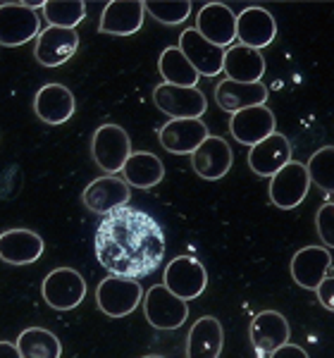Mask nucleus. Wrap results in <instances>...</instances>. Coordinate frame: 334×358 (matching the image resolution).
<instances>
[{"mask_svg": "<svg viewBox=\"0 0 334 358\" xmlns=\"http://www.w3.org/2000/svg\"><path fill=\"white\" fill-rule=\"evenodd\" d=\"M94 251L110 275L141 280L153 275L165 261V232L151 213L122 206L98 224Z\"/></svg>", "mask_w": 334, "mask_h": 358, "instance_id": "obj_1", "label": "nucleus"}, {"mask_svg": "<svg viewBox=\"0 0 334 358\" xmlns=\"http://www.w3.org/2000/svg\"><path fill=\"white\" fill-rule=\"evenodd\" d=\"M131 155V138L119 124H101L91 138V158L108 175L122 172V165Z\"/></svg>", "mask_w": 334, "mask_h": 358, "instance_id": "obj_2", "label": "nucleus"}, {"mask_svg": "<svg viewBox=\"0 0 334 358\" xmlns=\"http://www.w3.org/2000/svg\"><path fill=\"white\" fill-rule=\"evenodd\" d=\"M143 289L139 280H126V277L108 275L96 289V303L103 315L108 317H126L141 303Z\"/></svg>", "mask_w": 334, "mask_h": 358, "instance_id": "obj_3", "label": "nucleus"}, {"mask_svg": "<svg viewBox=\"0 0 334 358\" xmlns=\"http://www.w3.org/2000/svg\"><path fill=\"white\" fill-rule=\"evenodd\" d=\"M163 285L182 301H194L208 287V270L194 256H177L165 265Z\"/></svg>", "mask_w": 334, "mask_h": 358, "instance_id": "obj_4", "label": "nucleus"}, {"mask_svg": "<svg viewBox=\"0 0 334 358\" xmlns=\"http://www.w3.org/2000/svg\"><path fill=\"white\" fill-rule=\"evenodd\" d=\"M143 315L155 330H177L189 320V303L177 299L165 285H153L143 294Z\"/></svg>", "mask_w": 334, "mask_h": 358, "instance_id": "obj_5", "label": "nucleus"}, {"mask_svg": "<svg viewBox=\"0 0 334 358\" xmlns=\"http://www.w3.org/2000/svg\"><path fill=\"white\" fill-rule=\"evenodd\" d=\"M153 103L170 120H201L208 110V98L198 86L180 89V86L158 84L153 89Z\"/></svg>", "mask_w": 334, "mask_h": 358, "instance_id": "obj_6", "label": "nucleus"}, {"mask_svg": "<svg viewBox=\"0 0 334 358\" xmlns=\"http://www.w3.org/2000/svg\"><path fill=\"white\" fill-rule=\"evenodd\" d=\"M310 192V179L306 172V165L289 160L282 170L275 172L270 177V189L268 196L273 201V206H277L279 210H293L306 201Z\"/></svg>", "mask_w": 334, "mask_h": 358, "instance_id": "obj_7", "label": "nucleus"}, {"mask_svg": "<svg viewBox=\"0 0 334 358\" xmlns=\"http://www.w3.org/2000/svg\"><path fill=\"white\" fill-rule=\"evenodd\" d=\"M41 34V17L36 10L24 3H3L0 5V45L17 48Z\"/></svg>", "mask_w": 334, "mask_h": 358, "instance_id": "obj_8", "label": "nucleus"}, {"mask_svg": "<svg viewBox=\"0 0 334 358\" xmlns=\"http://www.w3.org/2000/svg\"><path fill=\"white\" fill-rule=\"evenodd\" d=\"M43 301L55 310H72L86 299V282L74 268H55L43 277Z\"/></svg>", "mask_w": 334, "mask_h": 358, "instance_id": "obj_9", "label": "nucleus"}, {"mask_svg": "<svg viewBox=\"0 0 334 358\" xmlns=\"http://www.w3.org/2000/svg\"><path fill=\"white\" fill-rule=\"evenodd\" d=\"M194 31L208 43L227 50L237 41V15L224 3H205L196 15Z\"/></svg>", "mask_w": 334, "mask_h": 358, "instance_id": "obj_10", "label": "nucleus"}, {"mask_svg": "<svg viewBox=\"0 0 334 358\" xmlns=\"http://www.w3.org/2000/svg\"><path fill=\"white\" fill-rule=\"evenodd\" d=\"M249 337H251V346H253V351H256V356L268 358L273 351H277L279 346L289 344L291 327L279 310H261V313L251 320Z\"/></svg>", "mask_w": 334, "mask_h": 358, "instance_id": "obj_11", "label": "nucleus"}, {"mask_svg": "<svg viewBox=\"0 0 334 358\" xmlns=\"http://www.w3.org/2000/svg\"><path fill=\"white\" fill-rule=\"evenodd\" d=\"M79 48V34L77 29H57L48 27L41 29L34 45V57L43 67H60L67 60H72Z\"/></svg>", "mask_w": 334, "mask_h": 358, "instance_id": "obj_12", "label": "nucleus"}, {"mask_svg": "<svg viewBox=\"0 0 334 358\" xmlns=\"http://www.w3.org/2000/svg\"><path fill=\"white\" fill-rule=\"evenodd\" d=\"M84 206L91 213L106 217L108 213L117 210L122 206H129L131 199V189L126 187L124 179H119L117 175H103L96 177L89 187L84 189Z\"/></svg>", "mask_w": 334, "mask_h": 358, "instance_id": "obj_13", "label": "nucleus"}, {"mask_svg": "<svg viewBox=\"0 0 334 358\" xmlns=\"http://www.w3.org/2000/svg\"><path fill=\"white\" fill-rule=\"evenodd\" d=\"M277 36V22L261 5H251L244 13L237 15V38L239 45L261 53L263 48H268Z\"/></svg>", "mask_w": 334, "mask_h": 358, "instance_id": "obj_14", "label": "nucleus"}, {"mask_svg": "<svg viewBox=\"0 0 334 358\" xmlns=\"http://www.w3.org/2000/svg\"><path fill=\"white\" fill-rule=\"evenodd\" d=\"M208 136L203 120H170L158 129L160 146L172 155H191Z\"/></svg>", "mask_w": 334, "mask_h": 358, "instance_id": "obj_15", "label": "nucleus"}, {"mask_svg": "<svg viewBox=\"0 0 334 358\" xmlns=\"http://www.w3.org/2000/svg\"><path fill=\"white\" fill-rule=\"evenodd\" d=\"M234 165V153L222 136H208L198 148L191 153V167L201 179L217 182L227 177Z\"/></svg>", "mask_w": 334, "mask_h": 358, "instance_id": "obj_16", "label": "nucleus"}, {"mask_svg": "<svg viewBox=\"0 0 334 358\" xmlns=\"http://www.w3.org/2000/svg\"><path fill=\"white\" fill-rule=\"evenodd\" d=\"M143 17L146 10L141 0H112L103 8L98 31L108 36H134L143 27Z\"/></svg>", "mask_w": 334, "mask_h": 358, "instance_id": "obj_17", "label": "nucleus"}, {"mask_svg": "<svg viewBox=\"0 0 334 358\" xmlns=\"http://www.w3.org/2000/svg\"><path fill=\"white\" fill-rule=\"evenodd\" d=\"M291 160V143L289 138L279 131H273L270 136H265L263 141H258L256 146L249 148V158L246 163L258 177H273L275 172L282 170Z\"/></svg>", "mask_w": 334, "mask_h": 358, "instance_id": "obj_18", "label": "nucleus"}, {"mask_svg": "<svg viewBox=\"0 0 334 358\" xmlns=\"http://www.w3.org/2000/svg\"><path fill=\"white\" fill-rule=\"evenodd\" d=\"M177 48L187 57L189 65L198 72V77H217V74L222 72L224 50L208 43L203 36H198L194 29H184Z\"/></svg>", "mask_w": 334, "mask_h": 358, "instance_id": "obj_19", "label": "nucleus"}, {"mask_svg": "<svg viewBox=\"0 0 334 358\" xmlns=\"http://www.w3.org/2000/svg\"><path fill=\"white\" fill-rule=\"evenodd\" d=\"M74 110H77L74 94L62 84H45L34 98V113L45 124L57 127L70 122Z\"/></svg>", "mask_w": 334, "mask_h": 358, "instance_id": "obj_20", "label": "nucleus"}, {"mask_svg": "<svg viewBox=\"0 0 334 358\" xmlns=\"http://www.w3.org/2000/svg\"><path fill=\"white\" fill-rule=\"evenodd\" d=\"M275 115L268 106H256L246 108L232 115L229 120V131L237 138L241 146H256L258 141H263L265 136H270L275 131Z\"/></svg>", "mask_w": 334, "mask_h": 358, "instance_id": "obj_21", "label": "nucleus"}, {"mask_svg": "<svg viewBox=\"0 0 334 358\" xmlns=\"http://www.w3.org/2000/svg\"><path fill=\"white\" fill-rule=\"evenodd\" d=\"M291 277L298 287L303 289H313L322 282L327 270H332V253L325 246H306L298 248L291 258Z\"/></svg>", "mask_w": 334, "mask_h": 358, "instance_id": "obj_22", "label": "nucleus"}, {"mask_svg": "<svg viewBox=\"0 0 334 358\" xmlns=\"http://www.w3.org/2000/svg\"><path fill=\"white\" fill-rule=\"evenodd\" d=\"M43 239L31 229L17 227L0 234V261L8 265H31L43 256Z\"/></svg>", "mask_w": 334, "mask_h": 358, "instance_id": "obj_23", "label": "nucleus"}, {"mask_svg": "<svg viewBox=\"0 0 334 358\" xmlns=\"http://www.w3.org/2000/svg\"><path fill=\"white\" fill-rule=\"evenodd\" d=\"M224 346V330L220 320L203 315L187 334V358H220Z\"/></svg>", "mask_w": 334, "mask_h": 358, "instance_id": "obj_24", "label": "nucleus"}, {"mask_svg": "<svg viewBox=\"0 0 334 358\" xmlns=\"http://www.w3.org/2000/svg\"><path fill=\"white\" fill-rule=\"evenodd\" d=\"M268 86L263 82L258 84H239V82H229L222 79L215 89V103L222 108L224 113H239L246 108H256L268 103Z\"/></svg>", "mask_w": 334, "mask_h": 358, "instance_id": "obj_25", "label": "nucleus"}, {"mask_svg": "<svg viewBox=\"0 0 334 358\" xmlns=\"http://www.w3.org/2000/svg\"><path fill=\"white\" fill-rule=\"evenodd\" d=\"M222 72L229 82L239 84H258L265 74V57L258 50L244 48V45H229L224 50Z\"/></svg>", "mask_w": 334, "mask_h": 358, "instance_id": "obj_26", "label": "nucleus"}, {"mask_svg": "<svg viewBox=\"0 0 334 358\" xmlns=\"http://www.w3.org/2000/svg\"><path fill=\"white\" fill-rule=\"evenodd\" d=\"M122 175L129 189L134 187V189H143V192H146V189L158 187L165 179V165L155 153L131 151L126 163L122 165Z\"/></svg>", "mask_w": 334, "mask_h": 358, "instance_id": "obj_27", "label": "nucleus"}, {"mask_svg": "<svg viewBox=\"0 0 334 358\" xmlns=\"http://www.w3.org/2000/svg\"><path fill=\"white\" fill-rule=\"evenodd\" d=\"M158 72H160V77L165 79L163 84L180 86V89H196V84H198V79H201L198 72L189 65L187 57L180 53L177 45H167L163 53H160Z\"/></svg>", "mask_w": 334, "mask_h": 358, "instance_id": "obj_28", "label": "nucleus"}, {"mask_svg": "<svg viewBox=\"0 0 334 358\" xmlns=\"http://www.w3.org/2000/svg\"><path fill=\"white\" fill-rule=\"evenodd\" d=\"M17 351L22 358H60L62 344L55 332L45 327H27L17 337Z\"/></svg>", "mask_w": 334, "mask_h": 358, "instance_id": "obj_29", "label": "nucleus"}, {"mask_svg": "<svg viewBox=\"0 0 334 358\" xmlns=\"http://www.w3.org/2000/svg\"><path fill=\"white\" fill-rule=\"evenodd\" d=\"M41 10L48 24L57 29H77V24L86 20L84 0H48Z\"/></svg>", "mask_w": 334, "mask_h": 358, "instance_id": "obj_30", "label": "nucleus"}, {"mask_svg": "<svg viewBox=\"0 0 334 358\" xmlns=\"http://www.w3.org/2000/svg\"><path fill=\"white\" fill-rule=\"evenodd\" d=\"M306 172L310 184L320 187L322 194H327V199L334 192V146L318 148L306 163Z\"/></svg>", "mask_w": 334, "mask_h": 358, "instance_id": "obj_31", "label": "nucleus"}, {"mask_svg": "<svg viewBox=\"0 0 334 358\" xmlns=\"http://www.w3.org/2000/svg\"><path fill=\"white\" fill-rule=\"evenodd\" d=\"M143 10L153 15V20L160 24L177 27L191 17L194 5L191 0H148V3H143Z\"/></svg>", "mask_w": 334, "mask_h": 358, "instance_id": "obj_32", "label": "nucleus"}, {"mask_svg": "<svg viewBox=\"0 0 334 358\" xmlns=\"http://www.w3.org/2000/svg\"><path fill=\"white\" fill-rule=\"evenodd\" d=\"M332 217H334V203L332 196L327 199V203L318 210V217H315V227H318V236L322 239L325 248L334 246V232H332Z\"/></svg>", "mask_w": 334, "mask_h": 358, "instance_id": "obj_33", "label": "nucleus"}, {"mask_svg": "<svg viewBox=\"0 0 334 358\" xmlns=\"http://www.w3.org/2000/svg\"><path fill=\"white\" fill-rule=\"evenodd\" d=\"M332 282H334V268L327 270L325 277L318 287H315V294H318V301L325 306L327 310H334V303H332Z\"/></svg>", "mask_w": 334, "mask_h": 358, "instance_id": "obj_34", "label": "nucleus"}, {"mask_svg": "<svg viewBox=\"0 0 334 358\" xmlns=\"http://www.w3.org/2000/svg\"><path fill=\"white\" fill-rule=\"evenodd\" d=\"M268 358H310L308 356V351L303 349V346H298V344H284V346H279L277 351H273Z\"/></svg>", "mask_w": 334, "mask_h": 358, "instance_id": "obj_35", "label": "nucleus"}, {"mask_svg": "<svg viewBox=\"0 0 334 358\" xmlns=\"http://www.w3.org/2000/svg\"><path fill=\"white\" fill-rule=\"evenodd\" d=\"M0 358H22L20 351H17V344L0 339Z\"/></svg>", "mask_w": 334, "mask_h": 358, "instance_id": "obj_36", "label": "nucleus"}, {"mask_svg": "<svg viewBox=\"0 0 334 358\" xmlns=\"http://www.w3.org/2000/svg\"><path fill=\"white\" fill-rule=\"evenodd\" d=\"M141 358H165V356H141Z\"/></svg>", "mask_w": 334, "mask_h": 358, "instance_id": "obj_37", "label": "nucleus"}]
</instances>
